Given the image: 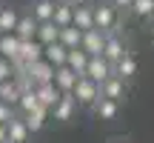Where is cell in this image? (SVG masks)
I'll return each instance as SVG.
<instances>
[{"instance_id": "cell-1", "label": "cell", "mask_w": 154, "mask_h": 143, "mask_svg": "<svg viewBox=\"0 0 154 143\" xmlns=\"http://www.w3.org/2000/svg\"><path fill=\"white\" fill-rule=\"evenodd\" d=\"M91 14H94V29L103 34H111L120 29V11L111 6V0H100V3L91 6Z\"/></svg>"}, {"instance_id": "cell-2", "label": "cell", "mask_w": 154, "mask_h": 143, "mask_svg": "<svg viewBox=\"0 0 154 143\" xmlns=\"http://www.w3.org/2000/svg\"><path fill=\"white\" fill-rule=\"evenodd\" d=\"M72 94H74V100H77L80 109H91V106L100 100V86L94 80H88V77H80Z\"/></svg>"}, {"instance_id": "cell-3", "label": "cell", "mask_w": 154, "mask_h": 143, "mask_svg": "<svg viewBox=\"0 0 154 143\" xmlns=\"http://www.w3.org/2000/svg\"><path fill=\"white\" fill-rule=\"evenodd\" d=\"M83 77H88V80H94L97 86H103L109 77H114V66H111L106 57H91L88 60V66H86V75Z\"/></svg>"}, {"instance_id": "cell-4", "label": "cell", "mask_w": 154, "mask_h": 143, "mask_svg": "<svg viewBox=\"0 0 154 143\" xmlns=\"http://www.w3.org/2000/svg\"><path fill=\"white\" fill-rule=\"evenodd\" d=\"M128 55V49H126V40H123V34H120V29L117 32H111V34H106V46H103V57L114 66L120 57H126Z\"/></svg>"}, {"instance_id": "cell-5", "label": "cell", "mask_w": 154, "mask_h": 143, "mask_svg": "<svg viewBox=\"0 0 154 143\" xmlns=\"http://www.w3.org/2000/svg\"><path fill=\"white\" fill-rule=\"evenodd\" d=\"M103 46H106V34L91 29V32H83V43L80 49L86 52L88 57H103Z\"/></svg>"}, {"instance_id": "cell-6", "label": "cell", "mask_w": 154, "mask_h": 143, "mask_svg": "<svg viewBox=\"0 0 154 143\" xmlns=\"http://www.w3.org/2000/svg\"><path fill=\"white\" fill-rule=\"evenodd\" d=\"M128 94V83H123L120 77H109V80L100 86V97H109L114 100V103H123Z\"/></svg>"}, {"instance_id": "cell-7", "label": "cell", "mask_w": 154, "mask_h": 143, "mask_svg": "<svg viewBox=\"0 0 154 143\" xmlns=\"http://www.w3.org/2000/svg\"><path fill=\"white\" fill-rule=\"evenodd\" d=\"M74 112H77V100H74V94H63L60 100H57V106L51 109V117H54L57 123H69L74 117Z\"/></svg>"}, {"instance_id": "cell-8", "label": "cell", "mask_w": 154, "mask_h": 143, "mask_svg": "<svg viewBox=\"0 0 154 143\" xmlns=\"http://www.w3.org/2000/svg\"><path fill=\"white\" fill-rule=\"evenodd\" d=\"M54 66H49L46 60H37L29 66V80L34 83V86H43V83H54Z\"/></svg>"}, {"instance_id": "cell-9", "label": "cell", "mask_w": 154, "mask_h": 143, "mask_svg": "<svg viewBox=\"0 0 154 143\" xmlns=\"http://www.w3.org/2000/svg\"><path fill=\"white\" fill-rule=\"evenodd\" d=\"M14 37L20 40V43H26V40H34V37H37V20H34L29 11H23V14H20L17 29H14Z\"/></svg>"}, {"instance_id": "cell-10", "label": "cell", "mask_w": 154, "mask_h": 143, "mask_svg": "<svg viewBox=\"0 0 154 143\" xmlns=\"http://www.w3.org/2000/svg\"><path fill=\"white\" fill-rule=\"evenodd\" d=\"M77 80H80V75H74L69 66H63V69L54 72V86H57V92H60V94H72L74 86H77Z\"/></svg>"}, {"instance_id": "cell-11", "label": "cell", "mask_w": 154, "mask_h": 143, "mask_svg": "<svg viewBox=\"0 0 154 143\" xmlns=\"http://www.w3.org/2000/svg\"><path fill=\"white\" fill-rule=\"evenodd\" d=\"M20 14L23 11L17 6H0V34H14Z\"/></svg>"}, {"instance_id": "cell-12", "label": "cell", "mask_w": 154, "mask_h": 143, "mask_svg": "<svg viewBox=\"0 0 154 143\" xmlns=\"http://www.w3.org/2000/svg\"><path fill=\"white\" fill-rule=\"evenodd\" d=\"M88 112H91L97 120H114V117L120 115V103H114V100H109V97H100Z\"/></svg>"}, {"instance_id": "cell-13", "label": "cell", "mask_w": 154, "mask_h": 143, "mask_svg": "<svg viewBox=\"0 0 154 143\" xmlns=\"http://www.w3.org/2000/svg\"><path fill=\"white\" fill-rule=\"evenodd\" d=\"M54 6L57 3H51V0H32V6H29L26 11L37 23H51V17H54Z\"/></svg>"}, {"instance_id": "cell-14", "label": "cell", "mask_w": 154, "mask_h": 143, "mask_svg": "<svg viewBox=\"0 0 154 143\" xmlns=\"http://www.w3.org/2000/svg\"><path fill=\"white\" fill-rule=\"evenodd\" d=\"M34 92H37V103L43 106V109H49V112L54 109V106H57V100L63 97V94L57 92V86H54V83H43V86H34Z\"/></svg>"}, {"instance_id": "cell-15", "label": "cell", "mask_w": 154, "mask_h": 143, "mask_svg": "<svg viewBox=\"0 0 154 143\" xmlns=\"http://www.w3.org/2000/svg\"><path fill=\"white\" fill-rule=\"evenodd\" d=\"M43 60L54 69H63L69 60V49H63L60 43H51V46H43Z\"/></svg>"}, {"instance_id": "cell-16", "label": "cell", "mask_w": 154, "mask_h": 143, "mask_svg": "<svg viewBox=\"0 0 154 143\" xmlns=\"http://www.w3.org/2000/svg\"><path fill=\"white\" fill-rule=\"evenodd\" d=\"M134 75H137V57L128 52L126 57H120V60L114 63V77H120L123 83H128Z\"/></svg>"}, {"instance_id": "cell-17", "label": "cell", "mask_w": 154, "mask_h": 143, "mask_svg": "<svg viewBox=\"0 0 154 143\" xmlns=\"http://www.w3.org/2000/svg\"><path fill=\"white\" fill-rule=\"evenodd\" d=\"M51 23H54L57 29L74 26V6H72V3H57V6H54V17H51Z\"/></svg>"}, {"instance_id": "cell-18", "label": "cell", "mask_w": 154, "mask_h": 143, "mask_svg": "<svg viewBox=\"0 0 154 143\" xmlns=\"http://www.w3.org/2000/svg\"><path fill=\"white\" fill-rule=\"evenodd\" d=\"M6 132H9V143H29V129H26V123H23L20 115H14L9 120Z\"/></svg>"}, {"instance_id": "cell-19", "label": "cell", "mask_w": 154, "mask_h": 143, "mask_svg": "<svg viewBox=\"0 0 154 143\" xmlns=\"http://www.w3.org/2000/svg\"><path fill=\"white\" fill-rule=\"evenodd\" d=\"M20 57L26 66H32V63H37V60H43V46L37 43V40H26V43H20Z\"/></svg>"}, {"instance_id": "cell-20", "label": "cell", "mask_w": 154, "mask_h": 143, "mask_svg": "<svg viewBox=\"0 0 154 143\" xmlns=\"http://www.w3.org/2000/svg\"><path fill=\"white\" fill-rule=\"evenodd\" d=\"M37 40L40 46H51V43H57L60 40V29L54 26V23H37Z\"/></svg>"}, {"instance_id": "cell-21", "label": "cell", "mask_w": 154, "mask_h": 143, "mask_svg": "<svg viewBox=\"0 0 154 143\" xmlns=\"http://www.w3.org/2000/svg\"><path fill=\"white\" fill-rule=\"evenodd\" d=\"M46 120H49V109H34L32 115H23V123H26V129H29V135H34V132H40V129L46 126Z\"/></svg>"}, {"instance_id": "cell-22", "label": "cell", "mask_w": 154, "mask_h": 143, "mask_svg": "<svg viewBox=\"0 0 154 143\" xmlns=\"http://www.w3.org/2000/svg\"><path fill=\"white\" fill-rule=\"evenodd\" d=\"M57 43H60L63 49L74 52V49H80V43H83V32H80V29H74V26L60 29V40H57Z\"/></svg>"}, {"instance_id": "cell-23", "label": "cell", "mask_w": 154, "mask_h": 143, "mask_svg": "<svg viewBox=\"0 0 154 143\" xmlns=\"http://www.w3.org/2000/svg\"><path fill=\"white\" fill-rule=\"evenodd\" d=\"M17 55H20V40L14 34H0V57L17 60Z\"/></svg>"}, {"instance_id": "cell-24", "label": "cell", "mask_w": 154, "mask_h": 143, "mask_svg": "<svg viewBox=\"0 0 154 143\" xmlns=\"http://www.w3.org/2000/svg\"><path fill=\"white\" fill-rule=\"evenodd\" d=\"M0 100H3V103H9L11 109L17 112V103H20V86H17L14 80L0 83Z\"/></svg>"}, {"instance_id": "cell-25", "label": "cell", "mask_w": 154, "mask_h": 143, "mask_svg": "<svg viewBox=\"0 0 154 143\" xmlns=\"http://www.w3.org/2000/svg\"><path fill=\"white\" fill-rule=\"evenodd\" d=\"M88 60H91V57L86 55V52L83 49H74V52H69V60H66V66L74 72V75H86V66H88Z\"/></svg>"}, {"instance_id": "cell-26", "label": "cell", "mask_w": 154, "mask_h": 143, "mask_svg": "<svg viewBox=\"0 0 154 143\" xmlns=\"http://www.w3.org/2000/svg\"><path fill=\"white\" fill-rule=\"evenodd\" d=\"M74 29H80V32H91V29H94L91 6H80V9H74Z\"/></svg>"}, {"instance_id": "cell-27", "label": "cell", "mask_w": 154, "mask_h": 143, "mask_svg": "<svg viewBox=\"0 0 154 143\" xmlns=\"http://www.w3.org/2000/svg\"><path fill=\"white\" fill-rule=\"evenodd\" d=\"M128 14L137 17V20H151V14H154V0H134Z\"/></svg>"}, {"instance_id": "cell-28", "label": "cell", "mask_w": 154, "mask_h": 143, "mask_svg": "<svg viewBox=\"0 0 154 143\" xmlns=\"http://www.w3.org/2000/svg\"><path fill=\"white\" fill-rule=\"evenodd\" d=\"M6 80H14V69H11V60L0 57V83H6Z\"/></svg>"}, {"instance_id": "cell-29", "label": "cell", "mask_w": 154, "mask_h": 143, "mask_svg": "<svg viewBox=\"0 0 154 143\" xmlns=\"http://www.w3.org/2000/svg\"><path fill=\"white\" fill-rule=\"evenodd\" d=\"M14 115H17V112L11 109L9 103H3V100H0V126H9V120H11Z\"/></svg>"}, {"instance_id": "cell-30", "label": "cell", "mask_w": 154, "mask_h": 143, "mask_svg": "<svg viewBox=\"0 0 154 143\" xmlns=\"http://www.w3.org/2000/svg\"><path fill=\"white\" fill-rule=\"evenodd\" d=\"M131 3L134 0H111V6H114L117 11H131Z\"/></svg>"}, {"instance_id": "cell-31", "label": "cell", "mask_w": 154, "mask_h": 143, "mask_svg": "<svg viewBox=\"0 0 154 143\" xmlns=\"http://www.w3.org/2000/svg\"><path fill=\"white\" fill-rule=\"evenodd\" d=\"M66 3H72L74 9H80V6H94V0H66Z\"/></svg>"}, {"instance_id": "cell-32", "label": "cell", "mask_w": 154, "mask_h": 143, "mask_svg": "<svg viewBox=\"0 0 154 143\" xmlns=\"http://www.w3.org/2000/svg\"><path fill=\"white\" fill-rule=\"evenodd\" d=\"M0 143H9V132H6V126H0Z\"/></svg>"}, {"instance_id": "cell-33", "label": "cell", "mask_w": 154, "mask_h": 143, "mask_svg": "<svg viewBox=\"0 0 154 143\" xmlns=\"http://www.w3.org/2000/svg\"><path fill=\"white\" fill-rule=\"evenodd\" d=\"M51 3H66V0H51Z\"/></svg>"}, {"instance_id": "cell-34", "label": "cell", "mask_w": 154, "mask_h": 143, "mask_svg": "<svg viewBox=\"0 0 154 143\" xmlns=\"http://www.w3.org/2000/svg\"><path fill=\"white\" fill-rule=\"evenodd\" d=\"M114 143H128V140H114Z\"/></svg>"}, {"instance_id": "cell-35", "label": "cell", "mask_w": 154, "mask_h": 143, "mask_svg": "<svg viewBox=\"0 0 154 143\" xmlns=\"http://www.w3.org/2000/svg\"><path fill=\"white\" fill-rule=\"evenodd\" d=\"M151 26H154V14H151Z\"/></svg>"}]
</instances>
